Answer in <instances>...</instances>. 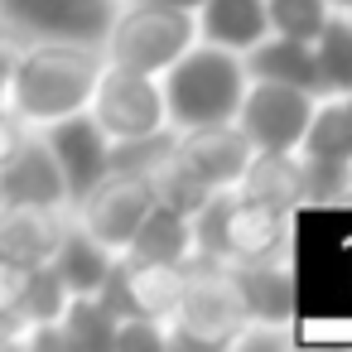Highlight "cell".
Returning a JSON list of instances; mask_svg holds the SVG:
<instances>
[{
    "label": "cell",
    "mask_w": 352,
    "mask_h": 352,
    "mask_svg": "<svg viewBox=\"0 0 352 352\" xmlns=\"http://www.w3.org/2000/svg\"><path fill=\"white\" fill-rule=\"evenodd\" d=\"M294 155H323V160H352V107L342 97H318L314 116L304 126V140Z\"/></svg>",
    "instance_id": "22"
},
{
    "label": "cell",
    "mask_w": 352,
    "mask_h": 352,
    "mask_svg": "<svg viewBox=\"0 0 352 352\" xmlns=\"http://www.w3.org/2000/svg\"><path fill=\"white\" fill-rule=\"evenodd\" d=\"M58 328H63V342L78 352V347H111V333H116V314L97 299V294H68L63 314H58Z\"/></svg>",
    "instance_id": "23"
},
{
    "label": "cell",
    "mask_w": 352,
    "mask_h": 352,
    "mask_svg": "<svg viewBox=\"0 0 352 352\" xmlns=\"http://www.w3.org/2000/svg\"><path fill=\"white\" fill-rule=\"evenodd\" d=\"M63 174L44 145V135H25L0 160V208H63Z\"/></svg>",
    "instance_id": "13"
},
{
    "label": "cell",
    "mask_w": 352,
    "mask_h": 352,
    "mask_svg": "<svg viewBox=\"0 0 352 352\" xmlns=\"http://www.w3.org/2000/svg\"><path fill=\"white\" fill-rule=\"evenodd\" d=\"M121 0H0V30L15 44L34 39H78L102 44Z\"/></svg>",
    "instance_id": "6"
},
{
    "label": "cell",
    "mask_w": 352,
    "mask_h": 352,
    "mask_svg": "<svg viewBox=\"0 0 352 352\" xmlns=\"http://www.w3.org/2000/svg\"><path fill=\"white\" fill-rule=\"evenodd\" d=\"M121 251L135 256V261H155V265H184V256L193 251V227H188L184 212L155 203V208L140 217V227L131 232V241H126Z\"/></svg>",
    "instance_id": "19"
},
{
    "label": "cell",
    "mask_w": 352,
    "mask_h": 352,
    "mask_svg": "<svg viewBox=\"0 0 352 352\" xmlns=\"http://www.w3.org/2000/svg\"><path fill=\"white\" fill-rule=\"evenodd\" d=\"M160 6H174V10H188V15H193V10L203 6V0H160Z\"/></svg>",
    "instance_id": "33"
},
{
    "label": "cell",
    "mask_w": 352,
    "mask_h": 352,
    "mask_svg": "<svg viewBox=\"0 0 352 352\" xmlns=\"http://www.w3.org/2000/svg\"><path fill=\"white\" fill-rule=\"evenodd\" d=\"M198 39L203 44H222L232 54H246L256 39L270 34L265 25V0H203L193 10Z\"/></svg>",
    "instance_id": "18"
},
{
    "label": "cell",
    "mask_w": 352,
    "mask_h": 352,
    "mask_svg": "<svg viewBox=\"0 0 352 352\" xmlns=\"http://www.w3.org/2000/svg\"><path fill=\"white\" fill-rule=\"evenodd\" d=\"M63 232V208H0V256L15 265H44Z\"/></svg>",
    "instance_id": "16"
},
{
    "label": "cell",
    "mask_w": 352,
    "mask_h": 352,
    "mask_svg": "<svg viewBox=\"0 0 352 352\" xmlns=\"http://www.w3.org/2000/svg\"><path fill=\"white\" fill-rule=\"evenodd\" d=\"M174 150V126L155 131V135H135V140H111L107 150V169H135V174H150L160 160H169Z\"/></svg>",
    "instance_id": "28"
},
{
    "label": "cell",
    "mask_w": 352,
    "mask_h": 352,
    "mask_svg": "<svg viewBox=\"0 0 352 352\" xmlns=\"http://www.w3.org/2000/svg\"><path fill=\"white\" fill-rule=\"evenodd\" d=\"M328 15H333L328 0H265V25L270 34L285 39H314Z\"/></svg>",
    "instance_id": "25"
},
{
    "label": "cell",
    "mask_w": 352,
    "mask_h": 352,
    "mask_svg": "<svg viewBox=\"0 0 352 352\" xmlns=\"http://www.w3.org/2000/svg\"><path fill=\"white\" fill-rule=\"evenodd\" d=\"M111 256H116V251H107V246H102L97 236H87L82 227H68V232L58 236L49 265L58 270V280L68 285V294H97V285H102Z\"/></svg>",
    "instance_id": "20"
},
{
    "label": "cell",
    "mask_w": 352,
    "mask_h": 352,
    "mask_svg": "<svg viewBox=\"0 0 352 352\" xmlns=\"http://www.w3.org/2000/svg\"><path fill=\"white\" fill-rule=\"evenodd\" d=\"M342 102H347V107H352V92H347V97H342Z\"/></svg>",
    "instance_id": "37"
},
{
    "label": "cell",
    "mask_w": 352,
    "mask_h": 352,
    "mask_svg": "<svg viewBox=\"0 0 352 352\" xmlns=\"http://www.w3.org/2000/svg\"><path fill=\"white\" fill-rule=\"evenodd\" d=\"M246 78H265V82H289L309 97H323L318 87V68H314V44L309 39H285V34H265L241 54Z\"/></svg>",
    "instance_id": "17"
},
{
    "label": "cell",
    "mask_w": 352,
    "mask_h": 352,
    "mask_svg": "<svg viewBox=\"0 0 352 352\" xmlns=\"http://www.w3.org/2000/svg\"><path fill=\"white\" fill-rule=\"evenodd\" d=\"M314 102H318V97H309V92L289 87V82L251 78L232 121H236V131L251 140V150H299L304 126H309V116H314Z\"/></svg>",
    "instance_id": "8"
},
{
    "label": "cell",
    "mask_w": 352,
    "mask_h": 352,
    "mask_svg": "<svg viewBox=\"0 0 352 352\" xmlns=\"http://www.w3.org/2000/svg\"><path fill=\"white\" fill-rule=\"evenodd\" d=\"M179 294H184V265H155V261H135L126 251L111 256V265L97 285V299L116 318H169Z\"/></svg>",
    "instance_id": "9"
},
{
    "label": "cell",
    "mask_w": 352,
    "mask_h": 352,
    "mask_svg": "<svg viewBox=\"0 0 352 352\" xmlns=\"http://www.w3.org/2000/svg\"><path fill=\"white\" fill-rule=\"evenodd\" d=\"M193 39H198V25L188 10L160 6V0H126V10H116L102 39V58L116 68L160 78Z\"/></svg>",
    "instance_id": "5"
},
{
    "label": "cell",
    "mask_w": 352,
    "mask_h": 352,
    "mask_svg": "<svg viewBox=\"0 0 352 352\" xmlns=\"http://www.w3.org/2000/svg\"><path fill=\"white\" fill-rule=\"evenodd\" d=\"M299 193L304 203H347V160L299 155Z\"/></svg>",
    "instance_id": "26"
},
{
    "label": "cell",
    "mask_w": 352,
    "mask_h": 352,
    "mask_svg": "<svg viewBox=\"0 0 352 352\" xmlns=\"http://www.w3.org/2000/svg\"><path fill=\"white\" fill-rule=\"evenodd\" d=\"M0 39H6V30H0Z\"/></svg>",
    "instance_id": "38"
},
{
    "label": "cell",
    "mask_w": 352,
    "mask_h": 352,
    "mask_svg": "<svg viewBox=\"0 0 352 352\" xmlns=\"http://www.w3.org/2000/svg\"><path fill=\"white\" fill-rule=\"evenodd\" d=\"M169 160L203 179L208 188H232L251 160V140L236 131V121H212V126H184L174 131Z\"/></svg>",
    "instance_id": "12"
},
{
    "label": "cell",
    "mask_w": 352,
    "mask_h": 352,
    "mask_svg": "<svg viewBox=\"0 0 352 352\" xmlns=\"http://www.w3.org/2000/svg\"><path fill=\"white\" fill-rule=\"evenodd\" d=\"M347 20H352V15H347Z\"/></svg>",
    "instance_id": "39"
},
{
    "label": "cell",
    "mask_w": 352,
    "mask_h": 352,
    "mask_svg": "<svg viewBox=\"0 0 352 352\" xmlns=\"http://www.w3.org/2000/svg\"><path fill=\"white\" fill-rule=\"evenodd\" d=\"M193 251L212 261H270L289 246V217L251 203L236 188H212V198L188 217Z\"/></svg>",
    "instance_id": "3"
},
{
    "label": "cell",
    "mask_w": 352,
    "mask_h": 352,
    "mask_svg": "<svg viewBox=\"0 0 352 352\" xmlns=\"http://www.w3.org/2000/svg\"><path fill=\"white\" fill-rule=\"evenodd\" d=\"M232 188L246 193L251 203L280 212V217H294V208L304 203L294 150H251V160H246V169H241V179Z\"/></svg>",
    "instance_id": "15"
},
{
    "label": "cell",
    "mask_w": 352,
    "mask_h": 352,
    "mask_svg": "<svg viewBox=\"0 0 352 352\" xmlns=\"http://www.w3.org/2000/svg\"><path fill=\"white\" fill-rule=\"evenodd\" d=\"M44 145H49V155H54V164H58V174H63L68 203H82V193L107 174V150H111L107 131H102V126L92 121V111L82 107V111H68V116L49 121V126H44Z\"/></svg>",
    "instance_id": "11"
},
{
    "label": "cell",
    "mask_w": 352,
    "mask_h": 352,
    "mask_svg": "<svg viewBox=\"0 0 352 352\" xmlns=\"http://www.w3.org/2000/svg\"><path fill=\"white\" fill-rule=\"evenodd\" d=\"M102 44H78V39H34L30 49L15 54L10 73V97L6 107L25 126H49L68 111H82L92 102L97 73H102Z\"/></svg>",
    "instance_id": "1"
},
{
    "label": "cell",
    "mask_w": 352,
    "mask_h": 352,
    "mask_svg": "<svg viewBox=\"0 0 352 352\" xmlns=\"http://www.w3.org/2000/svg\"><path fill=\"white\" fill-rule=\"evenodd\" d=\"M20 140H25V121H20L10 107H0V160H6Z\"/></svg>",
    "instance_id": "31"
},
{
    "label": "cell",
    "mask_w": 352,
    "mask_h": 352,
    "mask_svg": "<svg viewBox=\"0 0 352 352\" xmlns=\"http://www.w3.org/2000/svg\"><path fill=\"white\" fill-rule=\"evenodd\" d=\"M15 342H20V338H15V333H10L6 323H0V347H15Z\"/></svg>",
    "instance_id": "34"
},
{
    "label": "cell",
    "mask_w": 352,
    "mask_h": 352,
    "mask_svg": "<svg viewBox=\"0 0 352 352\" xmlns=\"http://www.w3.org/2000/svg\"><path fill=\"white\" fill-rule=\"evenodd\" d=\"M169 342V328L164 318H116V333H111V347H164Z\"/></svg>",
    "instance_id": "30"
},
{
    "label": "cell",
    "mask_w": 352,
    "mask_h": 352,
    "mask_svg": "<svg viewBox=\"0 0 352 352\" xmlns=\"http://www.w3.org/2000/svg\"><path fill=\"white\" fill-rule=\"evenodd\" d=\"M150 184H155V203H164V208H174V212H184V217H193V212L212 198V188H208L203 179H193L188 169H179L174 160H160V164L150 169Z\"/></svg>",
    "instance_id": "24"
},
{
    "label": "cell",
    "mask_w": 352,
    "mask_h": 352,
    "mask_svg": "<svg viewBox=\"0 0 352 352\" xmlns=\"http://www.w3.org/2000/svg\"><path fill=\"white\" fill-rule=\"evenodd\" d=\"M15 39H0V107H6V97H10V73H15Z\"/></svg>",
    "instance_id": "32"
},
{
    "label": "cell",
    "mask_w": 352,
    "mask_h": 352,
    "mask_svg": "<svg viewBox=\"0 0 352 352\" xmlns=\"http://www.w3.org/2000/svg\"><path fill=\"white\" fill-rule=\"evenodd\" d=\"M87 111L107 131V140H135V135H155V131L169 126L160 82L150 73H131V68H116V63H102Z\"/></svg>",
    "instance_id": "7"
},
{
    "label": "cell",
    "mask_w": 352,
    "mask_h": 352,
    "mask_svg": "<svg viewBox=\"0 0 352 352\" xmlns=\"http://www.w3.org/2000/svg\"><path fill=\"white\" fill-rule=\"evenodd\" d=\"M169 318H174L169 342H179V347H232L241 323H251L246 304L227 275V261H212L203 251L184 256V294Z\"/></svg>",
    "instance_id": "4"
},
{
    "label": "cell",
    "mask_w": 352,
    "mask_h": 352,
    "mask_svg": "<svg viewBox=\"0 0 352 352\" xmlns=\"http://www.w3.org/2000/svg\"><path fill=\"white\" fill-rule=\"evenodd\" d=\"M68 304V285L58 280V270L44 261V265H30V280H25V299H20V314L25 323H44V318H58Z\"/></svg>",
    "instance_id": "27"
},
{
    "label": "cell",
    "mask_w": 352,
    "mask_h": 352,
    "mask_svg": "<svg viewBox=\"0 0 352 352\" xmlns=\"http://www.w3.org/2000/svg\"><path fill=\"white\" fill-rule=\"evenodd\" d=\"M333 10H342V15H352V0H328Z\"/></svg>",
    "instance_id": "35"
},
{
    "label": "cell",
    "mask_w": 352,
    "mask_h": 352,
    "mask_svg": "<svg viewBox=\"0 0 352 352\" xmlns=\"http://www.w3.org/2000/svg\"><path fill=\"white\" fill-rule=\"evenodd\" d=\"M73 208H82L87 236H97L107 251H121L131 232L140 227V217L155 208V184L150 174H135V169H107Z\"/></svg>",
    "instance_id": "10"
},
{
    "label": "cell",
    "mask_w": 352,
    "mask_h": 352,
    "mask_svg": "<svg viewBox=\"0 0 352 352\" xmlns=\"http://www.w3.org/2000/svg\"><path fill=\"white\" fill-rule=\"evenodd\" d=\"M227 275H232L251 323H289L294 318V270L280 256H270V261H232Z\"/></svg>",
    "instance_id": "14"
},
{
    "label": "cell",
    "mask_w": 352,
    "mask_h": 352,
    "mask_svg": "<svg viewBox=\"0 0 352 352\" xmlns=\"http://www.w3.org/2000/svg\"><path fill=\"white\" fill-rule=\"evenodd\" d=\"M160 97H164V121L174 131L184 126H212V121H232L246 92V68L241 54L222 49V44H188L164 73H160Z\"/></svg>",
    "instance_id": "2"
},
{
    "label": "cell",
    "mask_w": 352,
    "mask_h": 352,
    "mask_svg": "<svg viewBox=\"0 0 352 352\" xmlns=\"http://www.w3.org/2000/svg\"><path fill=\"white\" fill-rule=\"evenodd\" d=\"M347 198H352V160H347Z\"/></svg>",
    "instance_id": "36"
},
{
    "label": "cell",
    "mask_w": 352,
    "mask_h": 352,
    "mask_svg": "<svg viewBox=\"0 0 352 352\" xmlns=\"http://www.w3.org/2000/svg\"><path fill=\"white\" fill-rule=\"evenodd\" d=\"M25 280H30V265H15V261H6V256H0V323H6L15 338L25 333V314H20Z\"/></svg>",
    "instance_id": "29"
},
{
    "label": "cell",
    "mask_w": 352,
    "mask_h": 352,
    "mask_svg": "<svg viewBox=\"0 0 352 352\" xmlns=\"http://www.w3.org/2000/svg\"><path fill=\"white\" fill-rule=\"evenodd\" d=\"M309 44H314V68H318L323 97H347L352 92V20L342 10H333Z\"/></svg>",
    "instance_id": "21"
}]
</instances>
